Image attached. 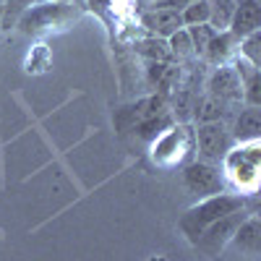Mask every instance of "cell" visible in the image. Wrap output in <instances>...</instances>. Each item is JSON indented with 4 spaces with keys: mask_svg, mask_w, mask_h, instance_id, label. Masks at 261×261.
<instances>
[{
    "mask_svg": "<svg viewBox=\"0 0 261 261\" xmlns=\"http://www.w3.org/2000/svg\"><path fill=\"white\" fill-rule=\"evenodd\" d=\"M243 105L261 107V71L253 73L248 81H243Z\"/></svg>",
    "mask_w": 261,
    "mask_h": 261,
    "instance_id": "obj_21",
    "label": "cell"
},
{
    "mask_svg": "<svg viewBox=\"0 0 261 261\" xmlns=\"http://www.w3.org/2000/svg\"><path fill=\"white\" fill-rule=\"evenodd\" d=\"M188 37H191V45H193V53H196V60H201L209 42L217 37V32L209 27V24H196V27H186Z\"/></svg>",
    "mask_w": 261,
    "mask_h": 261,
    "instance_id": "obj_18",
    "label": "cell"
},
{
    "mask_svg": "<svg viewBox=\"0 0 261 261\" xmlns=\"http://www.w3.org/2000/svg\"><path fill=\"white\" fill-rule=\"evenodd\" d=\"M227 125H230L232 144H253L261 136V110L258 107L241 105Z\"/></svg>",
    "mask_w": 261,
    "mask_h": 261,
    "instance_id": "obj_11",
    "label": "cell"
},
{
    "mask_svg": "<svg viewBox=\"0 0 261 261\" xmlns=\"http://www.w3.org/2000/svg\"><path fill=\"white\" fill-rule=\"evenodd\" d=\"M238 55L248 60L251 65H256V68H261V32H253L238 42Z\"/></svg>",
    "mask_w": 261,
    "mask_h": 261,
    "instance_id": "obj_20",
    "label": "cell"
},
{
    "mask_svg": "<svg viewBox=\"0 0 261 261\" xmlns=\"http://www.w3.org/2000/svg\"><path fill=\"white\" fill-rule=\"evenodd\" d=\"M251 212H256V209H238V212H230V214H225L222 220H217V222H212L199 238H196V248H199L201 253H206V256H220L222 253V248L227 246V241L235 235V230L243 225V220L251 214Z\"/></svg>",
    "mask_w": 261,
    "mask_h": 261,
    "instance_id": "obj_8",
    "label": "cell"
},
{
    "mask_svg": "<svg viewBox=\"0 0 261 261\" xmlns=\"http://www.w3.org/2000/svg\"><path fill=\"white\" fill-rule=\"evenodd\" d=\"M193 154V128L186 123L170 125L151 141V160L160 167H178L191 162Z\"/></svg>",
    "mask_w": 261,
    "mask_h": 261,
    "instance_id": "obj_4",
    "label": "cell"
},
{
    "mask_svg": "<svg viewBox=\"0 0 261 261\" xmlns=\"http://www.w3.org/2000/svg\"><path fill=\"white\" fill-rule=\"evenodd\" d=\"M3 3H6V0H0V6H3Z\"/></svg>",
    "mask_w": 261,
    "mask_h": 261,
    "instance_id": "obj_25",
    "label": "cell"
},
{
    "mask_svg": "<svg viewBox=\"0 0 261 261\" xmlns=\"http://www.w3.org/2000/svg\"><path fill=\"white\" fill-rule=\"evenodd\" d=\"M144 3L149 6V3H172V6H178V8H183L186 3H191V0H144Z\"/></svg>",
    "mask_w": 261,
    "mask_h": 261,
    "instance_id": "obj_22",
    "label": "cell"
},
{
    "mask_svg": "<svg viewBox=\"0 0 261 261\" xmlns=\"http://www.w3.org/2000/svg\"><path fill=\"white\" fill-rule=\"evenodd\" d=\"M134 53L139 58H144L146 63H172L167 39H160V37H149L146 34L144 39H136L134 42Z\"/></svg>",
    "mask_w": 261,
    "mask_h": 261,
    "instance_id": "obj_15",
    "label": "cell"
},
{
    "mask_svg": "<svg viewBox=\"0 0 261 261\" xmlns=\"http://www.w3.org/2000/svg\"><path fill=\"white\" fill-rule=\"evenodd\" d=\"M227 32L235 39H243L253 32H261V0H235L232 24Z\"/></svg>",
    "mask_w": 261,
    "mask_h": 261,
    "instance_id": "obj_12",
    "label": "cell"
},
{
    "mask_svg": "<svg viewBox=\"0 0 261 261\" xmlns=\"http://www.w3.org/2000/svg\"><path fill=\"white\" fill-rule=\"evenodd\" d=\"M183 27H196V24H209V0H191L180 8Z\"/></svg>",
    "mask_w": 261,
    "mask_h": 261,
    "instance_id": "obj_19",
    "label": "cell"
},
{
    "mask_svg": "<svg viewBox=\"0 0 261 261\" xmlns=\"http://www.w3.org/2000/svg\"><path fill=\"white\" fill-rule=\"evenodd\" d=\"M0 18H3V6H0Z\"/></svg>",
    "mask_w": 261,
    "mask_h": 261,
    "instance_id": "obj_24",
    "label": "cell"
},
{
    "mask_svg": "<svg viewBox=\"0 0 261 261\" xmlns=\"http://www.w3.org/2000/svg\"><path fill=\"white\" fill-rule=\"evenodd\" d=\"M258 160H261V149L258 141L253 144H232V149L225 154L220 162L225 186L232 188V193L241 196H256L258 188Z\"/></svg>",
    "mask_w": 261,
    "mask_h": 261,
    "instance_id": "obj_2",
    "label": "cell"
},
{
    "mask_svg": "<svg viewBox=\"0 0 261 261\" xmlns=\"http://www.w3.org/2000/svg\"><path fill=\"white\" fill-rule=\"evenodd\" d=\"M183 186L196 199H206V196H217L227 191L220 165H209L201 160H191L183 165Z\"/></svg>",
    "mask_w": 261,
    "mask_h": 261,
    "instance_id": "obj_7",
    "label": "cell"
},
{
    "mask_svg": "<svg viewBox=\"0 0 261 261\" xmlns=\"http://www.w3.org/2000/svg\"><path fill=\"white\" fill-rule=\"evenodd\" d=\"M206 94L230 105V107L243 105V84L238 79L232 65H217V68H212V73L206 79Z\"/></svg>",
    "mask_w": 261,
    "mask_h": 261,
    "instance_id": "obj_9",
    "label": "cell"
},
{
    "mask_svg": "<svg viewBox=\"0 0 261 261\" xmlns=\"http://www.w3.org/2000/svg\"><path fill=\"white\" fill-rule=\"evenodd\" d=\"M232 149V136L227 123H196L193 128V151L196 160L220 165Z\"/></svg>",
    "mask_w": 261,
    "mask_h": 261,
    "instance_id": "obj_5",
    "label": "cell"
},
{
    "mask_svg": "<svg viewBox=\"0 0 261 261\" xmlns=\"http://www.w3.org/2000/svg\"><path fill=\"white\" fill-rule=\"evenodd\" d=\"M238 42L230 32H217V37L209 42V47L204 53V63L212 65V68H217V65H230V60L238 55Z\"/></svg>",
    "mask_w": 261,
    "mask_h": 261,
    "instance_id": "obj_14",
    "label": "cell"
},
{
    "mask_svg": "<svg viewBox=\"0 0 261 261\" xmlns=\"http://www.w3.org/2000/svg\"><path fill=\"white\" fill-rule=\"evenodd\" d=\"M167 47H170V55H172V63H191V60H196V53H193V45H191V37H188V32H186V27L183 29H178L175 34H170L167 37Z\"/></svg>",
    "mask_w": 261,
    "mask_h": 261,
    "instance_id": "obj_17",
    "label": "cell"
},
{
    "mask_svg": "<svg viewBox=\"0 0 261 261\" xmlns=\"http://www.w3.org/2000/svg\"><path fill=\"white\" fill-rule=\"evenodd\" d=\"M235 110L238 107H230V105H225L220 99L204 94L201 99H196L191 118H193V123H230Z\"/></svg>",
    "mask_w": 261,
    "mask_h": 261,
    "instance_id": "obj_13",
    "label": "cell"
},
{
    "mask_svg": "<svg viewBox=\"0 0 261 261\" xmlns=\"http://www.w3.org/2000/svg\"><path fill=\"white\" fill-rule=\"evenodd\" d=\"M32 3H45V0H29V6ZM60 3H79V0H60Z\"/></svg>",
    "mask_w": 261,
    "mask_h": 261,
    "instance_id": "obj_23",
    "label": "cell"
},
{
    "mask_svg": "<svg viewBox=\"0 0 261 261\" xmlns=\"http://www.w3.org/2000/svg\"><path fill=\"white\" fill-rule=\"evenodd\" d=\"M251 201H253V196H241V193H232V191H222L217 196H206V199H199V204H193L180 217L178 227L188 238V243H196V238H199L212 222L222 220L225 214L238 212V209H246V206L253 209Z\"/></svg>",
    "mask_w": 261,
    "mask_h": 261,
    "instance_id": "obj_1",
    "label": "cell"
},
{
    "mask_svg": "<svg viewBox=\"0 0 261 261\" xmlns=\"http://www.w3.org/2000/svg\"><path fill=\"white\" fill-rule=\"evenodd\" d=\"M235 0H209V27L214 32H227L232 24Z\"/></svg>",
    "mask_w": 261,
    "mask_h": 261,
    "instance_id": "obj_16",
    "label": "cell"
},
{
    "mask_svg": "<svg viewBox=\"0 0 261 261\" xmlns=\"http://www.w3.org/2000/svg\"><path fill=\"white\" fill-rule=\"evenodd\" d=\"M79 16V3H60V0H45L32 3L24 13L16 18V27L24 34H39L55 27H65Z\"/></svg>",
    "mask_w": 261,
    "mask_h": 261,
    "instance_id": "obj_3",
    "label": "cell"
},
{
    "mask_svg": "<svg viewBox=\"0 0 261 261\" xmlns=\"http://www.w3.org/2000/svg\"><path fill=\"white\" fill-rule=\"evenodd\" d=\"M139 21L149 37H160V39H167L170 34L183 29L180 8H146L139 16Z\"/></svg>",
    "mask_w": 261,
    "mask_h": 261,
    "instance_id": "obj_10",
    "label": "cell"
},
{
    "mask_svg": "<svg viewBox=\"0 0 261 261\" xmlns=\"http://www.w3.org/2000/svg\"><path fill=\"white\" fill-rule=\"evenodd\" d=\"M217 258L220 261H258L261 258V220L256 212L246 217L243 225L235 230V235L227 241V246Z\"/></svg>",
    "mask_w": 261,
    "mask_h": 261,
    "instance_id": "obj_6",
    "label": "cell"
}]
</instances>
